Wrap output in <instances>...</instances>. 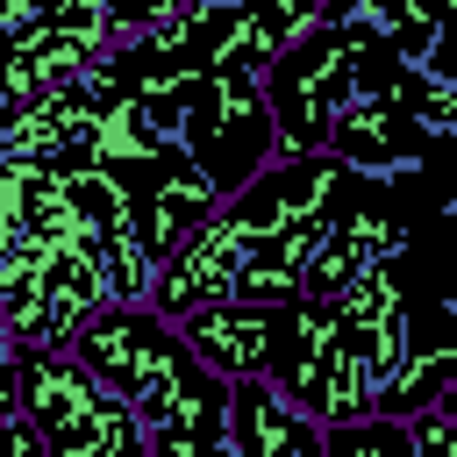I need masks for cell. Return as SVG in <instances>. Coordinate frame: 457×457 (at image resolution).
Masks as SVG:
<instances>
[{"instance_id":"cell-1","label":"cell","mask_w":457,"mask_h":457,"mask_svg":"<svg viewBox=\"0 0 457 457\" xmlns=\"http://www.w3.org/2000/svg\"><path fill=\"white\" fill-rule=\"evenodd\" d=\"M264 386L314 428H343V421H371V386L343 343V314L336 300H293L286 328L271 343Z\"/></svg>"},{"instance_id":"cell-7","label":"cell","mask_w":457,"mask_h":457,"mask_svg":"<svg viewBox=\"0 0 457 457\" xmlns=\"http://www.w3.org/2000/svg\"><path fill=\"white\" fill-rule=\"evenodd\" d=\"M228 450L236 457H328V428L300 421L264 378H243L228 400Z\"/></svg>"},{"instance_id":"cell-6","label":"cell","mask_w":457,"mask_h":457,"mask_svg":"<svg viewBox=\"0 0 457 457\" xmlns=\"http://www.w3.org/2000/svg\"><path fill=\"white\" fill-rule=\"evenodd\" d=\"M236 271H243V236L214 214L164 271H157V286H150V307L179 328L186 314H200V307H214V300H236Z\"/></svg>"},{"instance_id":"cell-5","label":"cell","mask_w":457,"mask_h":457,"mask_svg":"<svg viewBox=\"0 0 457 457\" xmlns=\"http://www.w3.org/2000/svg\"><path fill=\"white\" fill-rule=\"evenodd\" d=\"M421 150H428V136H421L393 100H350L343 121L328 129V157H336L343 171H357V179H378V186L407 179V171L421 164Z\"/></svg>"},{"instance_id":"cell-8","label":"cell","mask_w":457,"mask_h":457,"mask_svg":"<svg viewBox=\"0 0 457 457\" xmlns=\"http://www.w3.org/2000/svg\"><path fill=\"white\" fill-rule=\"evenodd\" d=\"M450 386H457V350H443V357H407V371L378 393V407H371V414L407 428V421H414V414H428Z\"/></svg>"},{"instance_id":"cell-3","label":"cell","mask_w":457,"mask_h":457,"mask_svg":"<svg viewBox=\"0 0 457 457\" xmlns=\"http://www.w3.org/2000/svg\"><path fill=\"white\" fill-rule=\"evenodd\" d=\"M350 100H357V57H350V43H336L328 29H314L307 43H293L271 64V79H264L278 157H321L328 129L343 121Z\"/></svg>"},{"instance_id":"cell-4","label":"cell","mask_w":457,"mask_h":457,"mask_svg":"<svg viewBox=\"0 0 457 457\" xmlns=\"http://www.w3.org/2000/svg\"><path fill=\"white\" fill-rule=\"evenodd\" d=\"M278 328H286V307H243V300H214V307H200V314H186V321H179V343H186V350H193V357H200L214 378L243 386V378H264Z\"/></svg>"},{"instance_id":"cell-11","label":"cell","mask_w":457,"mask_h":457,"mask_svg":"<svg viewBox=\"0 0 457 457\" xmlns=\"http://www.w3.org/2000/svg\"><path fill=\"white\" fill-rule=\"evenodd\" d=\"M0 457H50V450H43V436H36V428L14 414V421L0 428Z\"/></svg>"},{"instance_id":"cell-2","label":"cell","mask_w":457,"mask_h":457,"mask_svg":"<svg viewBox=\"0 0 457 457\" xmlns=\"http://www.w3.org/2000/svg\"><path fill=\"white\" fill-rule=\"evenodd\" d=\"M179 150L186 164L228 200L243 193L271 157H278V136H271V107H264V86L243 79V71H207L179 114Z\"/></svg>"},{"instance_id":"cell-9","label":"cell","mask_w":457,"mask_h":457,"mask_svg":"<svg viewBox=\"0 0 457 457\" xmlns=\"http://www.w3.org/2000/svg\"><path fill=\"white\" fill-rule=\"evenodd\" d=\"M328 457H414V443H407V428L400 421H343V428H328Z\"/></svg>"},{"instance_id":"cell-10","label":"cell","mask_w":457,"mask_h":457,"mask_svg":"<svg viewBox=\"0 0 457 457\" xmlns=\"http://www.w3.org/2000/svg\"><path fill=\"white\" fill-rule=\"evenodd\" d=\"M414 71L457 86V0H443V14H436V43H428V57H421Z\"/></svg>"}]
</instances>
